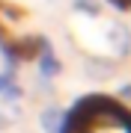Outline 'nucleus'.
I'll return each instance as SVG.
<instances>
[{
	"mask_svg": "<svg viewBox=\"0 0 131 133\" xmlns=\"http://www.w3.org/2000/svg\"><path fill=\"white\" fill-rule=\"evenodd\" d=\"M66 133H131V112L110 101H92L72 115Z\"/></svg>",
	"mask_w": 131,
	"mask_h": 133,
	"instance_id": "1",
	"label": "nucleus"
}]
</instances>
